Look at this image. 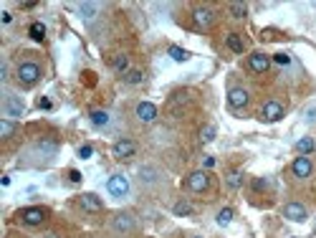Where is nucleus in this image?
I'll list each match as a JSON object with an SVG mask.
<instances>
[{
    "label": "nucleus",
    "mask_w": 316,
    "mask_h": 238,
    "mask_svg": "<svg viewBox=\"0 0 316 238\" xmlns=\"http://www.w3.org/2000/svg\"><path fill=\"white\" fill-rule=\"evenodd\" d=\"M0 20H3V23H10V20H13V15H10L8 10H3V15H0Z\"/></svg>",
    "instance_id": "obj_35"
},
{
    "label": "nucleus",
    "mask_w": 316,
    "mask_h": 238,
    "mask_svg": "<svg viewBox=\"0 0 316 238\" xmlns=\"http://www.w3.org/2000/svg\"><path fill=\"white\" fill-rule=\"evenodd\" d=\"M200 140H202V142H213V140H215V127H213V124L202 127V132H200Z\"/></svg>",
    "instance_id": "obj_27"
},
{
    "label": "nucleus",
    "mask_w": 316,
    "mask_h": 238,
    "mask_svg": "<svg viewBox=\"0 0 316 238\" xmlns=\"http://www.w3.org/2000/svg\"><path fill=\"white\" fill-rule=\"evenodd\" d=\"M273 61H276L278 66H288V64H291V56H288V54H276Z\"/></svg>",
    "instance_id": "obj_29"
},
{
    "label": "nucleus",
    "mask_w": 316,
    "mask_h": 238,
    "mask_svg": "<svg viewBox=\"0 0 316 238\" xmlns=\"http://www.w3.org/2000/svg\"><path fill=\"white\" fill-rule=\"evenodd\" d=\"M38 109H51V99H38Z\"/></svg>",
    "instance_id": "obj_33"
},
{
    "label": "nucleus",
    "mask_w": 316,
    "mask_h": 238,
    "mask_svg": "<svg viewBox=\"0 0 316 238\" xmlns=\"http://www.w3.org/2000/svg\"><path fill=\"white\" fill-rule=\"evenodd\" d=\"M167 54H170L177 64H182V61H188V59H190V54L185 51V48H180V46H170V51H167Z\"/></svg>",
    "instance_id": "obj_21"
},
{
    "label": "nucleus",
    "mask_w": 316,
    "mask_h": 238,
    "mask_svg": "<svg viewBox=\"0 0 316 238\" xmlns=\"http://www.w3.org/2000/svg\"><path fill=\"white\" fill-rule=\"evenodd\" d=\"M291 172H294L299 180H306V177L314 172V165H311V160L306 157V155H301V157L294 160V165H291Z\"/></svg>",
    "instance_id": "obj_8"
},
{
    "label": "nucleus",
    "mask_w": 316,
    "mask_h": 238,
    "mask_svg": "<svg viewBox=\"0 0 316 238\" xmlns=\"http://www.w3.org/2000/svg\"><path fill=\"white\" fill-rule=\"evenodd\" d=\"M281 117H283V107H281L278 101L271 99V101H266V104L260 107V119H263V122L271 124V122H278Z\"/></svg>",
    "instance_id": "obj_4"
},
{
    "label": "nucleus",
    "mask_w": 316,
    "mask_h": 238,
    "mask_svg": "<svg viewBox=\"0 0 316 238\" xmlns=\"http://www.w3.org/2000/svg\"><path fill=\"white\" fill-rule=\"evenodd\" d=\"M185 185H188V190H192V193H202V190L210 188V175H207L205 170H197V172L188 175Z\"/></svg>",
    "instance_id": "obj_3"
},
{
    "label": "nucleus",
    "mask_w": 316,
    "mask_h": 238,
    "mask_svg": "<svg viewBox=\"0 0 316 238\" xmlns=\"http://www.w3.org/2000/svg\"><path fill=\"white\" fill-rule=\"evenodd\" d=\"M230 15H233V18H246V15H248V5L233 3V5H230Z\"/></svg>",
    "instance_id": "obj_22"
},
{
    "label": "nucleus",
    "mask_w": 316,
    "mask_h": 238,
    "mask_svg": "<svg viewBox=\"0 0 316 238\" xmlns=\"http://www.w3.org/2000/svg\"><path fill=\"white\" fill-rule=\"evenodd\" d=\"M89 119H91L94 127H107V124H109V114H107L104 109H94V112L89 114Z\"/></svg>",
    "instance_id": "obj_17"
},
{
    "label": "nucleus",
    "mask_w": 316,
    "mask_h": 238,
    "mask_svg": "<svg viewBox=\"0 0 316 238\" xmlns=\"http://www.w3.org/2000/svg\"><path fill=\"white\" fill-rule=\"evenodd\" d=\"M241 185H243V172H241V170L228 172V188H230V190H238Z\"/></svg>",
    "instance_id": "obj_18"
},
{
    "label": "nucleus",
    "mask_w": 316,
    "mask_h": 238,
    "mask_svg": "<svg viewBox=\"0 0 316 238\" xmlns=\"http://www.w3.org/2000/svg\"><path fill=\"white\" fill-rule=\"evenodd\" d=\"M112 64H114V69H117V71H122V74H126V69H129V59H126L124 54L114 56V61H112Z\"/></svg>",
    "instance_id": "obj_24"
},
{
    "label": "nucleus",
    "mask_w": 316,
    "mask_h": 238,
    "mask_svg": "<svg viewBox=\"0 0 316 238\" xmlns=\"http://www.w3.org/2000/svg\"><path fill=\"white\" fill-rule=\"evenodd\" d=\"M296 150H299L301 155H309V152H314V140H311V137H301V140L296 142Z\"/></svg>",
    "instance_id": "obj_20"
},
{
    "label": "nucleus",
    "mask_w": 316,
    "mask_h": 238,
    "mask_svg": "<svg viewBox=\"0 0 316 238\" xmlns=\"http://www.w3.org/2000/svg\"><path fill=\"white\" fill-rule=\"evenodd\" d=\"M202 167H215V157H202Z\"/></svg>",
    "instance_id": "obj_34"
},
{
    "label": "nucleus",
    "mask_w": 316,
    "mask_h": 238,
    "mask_svg": "<svg viewBox=\"0 0 316 238\" xmlns=\"http://www.w3.org/2000/svg\"><path fill=\"white\" fill-rule=\"evenodd\" d=\"M5 114L8 117H20L23 114V101L18 96H8L5 99Z\"/></svg>",
    "instance_id": "obj_15"
},
{
    "label": "nucleus",
    "mask_w": 316,
    "mask_h": 238,
    "mask_svg": "<svg viewBox=\"0 0 316 238\" xmlns=\"http://www.w3.org/2000/svg\"><path fill=\"white\" fill-rule=\"evenodd\" d=\"M81 208L89 210V213H99V210H101V200H99L94 193H84V195H81Z\"/></svg>",
    "instance_id": "obj_14"
},
{
    "label": "nucleus",
    "mask_w": 316,
    "mask_h": 238,
    "mask_svg": "<svg viewBox=\"0 0 316 238\" xmlns=\"http://www.w3.org/2000/svg\"><path fill=\"white\" fill-rule=\"evenodd\" d=\"M134 152H137V145L131 142V140H119L114 147H112V155L117 160H129L134 157Z\"/></svg>",
    "instance_id": "obj_9"
},
{
    "label": "nucleus",
    "mask_w": 316,
    "mask_h": 238,
    "mask_svg": "<svg viewBox=\"0 0 316 238\" xmlns=\"http://www.w3.org/2000/svg\"><path fill=\"white\" fill-rule=\"evenodd\" d=\"M248 101H251V94H248V89H241V86H235V89H230V91H228V104H230L233 109H243Z\"/></svg>",
    "instance_id": "obj_6"
},
{
    "label": "nucleus",
    "mask_w": 316,
    "mask_h": 238,
    "mask_svg": "<svg viewBox=\"0 0 316 238\" xmlns=\"http://www.w3.org/2000/svg\"><path fill=\"white\" fill-rule=\"evenodd\" d=\"M91 155H94V147H91V145H84V147L78 150V157L81 160H89Z\"/></svg>",
    "instance_id": "obj_31"
},
{
    "label": "nucleus",
    "mask_w": 316,
    "mask_h": 238,
    "mask_svg": "<svg viewBox=\"0 0 316 238\" xmlns=\"http://www.w3.org/2000/svg\"><path fill=\"white\" fill-rule=\"evenodd\" d=\"M107 190H109L114 198H124L126 193H129V180H126L124 175H112L109 182H107Z\"/></svg>",
    "instance_id": "obj_5"
},
{
    "label": "nucleus",
    "mask_w": 316,
    "mask_h": 238,
    "mask_svg": "<svg viewBox=\"0 0 316 238\" xmlns=\"http://www.w3.org/2000/svg\"><path fill=\"white\" fill-rule=\"evenodd\" d=\"M195 238H200V236H195Z\"/></svg>",
    "instance_id": "obj_38"
},
{
    "label": "nucleus",
    "mask_w": 316,
    "mask_h": 238,
    "mask_svg": "<svg viewBox=\"0 0 316 238\" xmlns=\"http://www.w3.org/2000/svg\"><path fill=\"white\" fill-rule=\"evenodd\" d=\"M137 119L144 122V124L154 122V119H157V107H154L152 101H139V104H137Z\"/></svg>",
    "instance_id": "obj_10"
},
{
    "label": "nucleus",
    "mask_w": 316,
    "mask_h": 238,
    "mask_svg": "<svg viewBox=\"0 0 316 238\" xmlns=\"http://www.w3.org/2000/svg\"><path fill=\"white\" fill-rule=\"evenodd\" d=\"M81 13H84L86 18H91V15L96 13V5H94V3H84V5H81Z\"/></svg>",
    "instance_id": "obj_30"
},
{
    "label": "nucleus",
    "mask_w": 316,
    "mask_h": 238,
    "mask_svg": "<svg viewBox=\"0 0 316 238\" xmlns=\"http://www.w3.org/2000/svg\"><path fill=\"white\" fill-rule=\"evenodd\" d=\"M68 180L71 182H81V172L78 170H68Z\"/></svg>",
    "instance_id": "obj_32"
},
{
    "label": "nucleus",
    "mask_w": 316,
    "mask_h": 238,
    "mask_svg": "<svg viewBox=\"0 0 316 238\" xmlns=\"http://www.w3.org/2000/svg\"><path fill=\"white\" fill-rule=\"evenodd\" d=\"M230 221H233V208H223L218 213V226H228Z\"/></svg>",
    "instance_id": "obj_26"
},
{
    "label": "nucleus",
    "mask_w": 316,
    "mask_h": 238,
    "mask_svg": "<svg viewBox=\"0 0 316 238\" xmlns=\"http://www.w3.org/2000/svg\"><path fill=\"white\" fill-rule=\"evenodd\" d=\"M134 226H137V221H134L131 213H117V216L112 218V228H114V233H119V236L131 233Z\"/></svg>",
    "instance_id": "obj_2"
},
{
    "label": "nucleus",
    "mask_w": 316,
    "mask_h": 238,
    "mask_svg": "<svg viewBox=\"0 0 316 238\" xmlns=\"http://www.w3.org/2000/svg\"><path fill=\"white\" fill-rule=\"evenodd\" d=\"M46 210L43 208H25V210H20V221L25 223V226H41L43 221H46Z\"/></svg>",
    "instance_id": "obj_7"
},
{
    "label": "nucleus",
    "mask_w": 316,
    "mask_h": 238,
    "mask_svg": "<svg viewBox=\"0 0 316 238\" xmlns=\"http://www.w3.org/2000/svg\"><path fill=\"white\" fill-rule=\"evenodd\" d=\"M15 132V124L10 119H0V137H10Z\"/></svg>",
    "instance_id": "obj_25"
},
{
    "label": "nucleus",
    "mask_w": 316,
    "mask_h": 238,
    "mask_svg": "<svg viewBox=\"0 0 316 238\" xmlns=\"http://www.w3.org/2000/svg\"><path fill=\"white\" fill-rule=\"evenodd\" d=\"M266 185H268V182H266V180H255V190H263V188H266Z\"/></svg>",
    "instance_id": "obj_36"
},
{
    "label": "nucleus",
    "mask_w": 316,
    "mask_h": 238,
    "mask_svg": "<svg viewBox=\"0 0 316 238\" xmlns=\"http://www.w3.org/2000/svg\"><path fill=\"white\" fill-rule=\"evenodd\" d=\"M142 79H144L142 71H129L126 74V84H142Z\"/></svg>",
    "instance_id": "obj_28"
},
{
    "label": "nucleus",
    "mask_w": 316,
    "mask_h": 238,
    "mask_svg": "<svg viewBox=\"0 0 316 238\" xmlns=\"http://www.w3.org/2000/svg\"><path fill=\"white\" fill-rule=\"evenodd\" d=\"M225 43H228V48L233 51V54H243V38L238 36V33H228V38H225Z\"/></svg>",
    "instance_id": "obj_16"
},
{
    "label": "nucleus",
    "mask_w": 316,
    "mask_h": 238,
    "mask_svg": "<svg viewBox=\"0 0 316 238\" xmlns=\"http://www.w3.org/2000/svg\"><path fill=\"white\" fill-rule=\"evenodd\" d=\"M172 210H175V216H190L192 213V205H190L188 200H177Z\"/></svg>",
    "instance_id": "obj_23"
},
{
    "label": "nucleus",
    "mask_w": 316,
    "mask_h": 238,
    "mask_svg": "<svg viewBox=\"0 0 316 238\" xmlns=\"http://www.w3.org/2000/svg\"><path fill=\"white\" fill-rule=\"evenodd\" d=\"M15 76H18V81H20V84H25V86H33L36 81L41 79V66H38V64H33V61H25V64H20V66H18Z\"/></svg>",
    "instance_id": "obj_1"
},
{
    "label": "nucleus",
    "mask_w": 316,
    "mask_h": 238,
    "mask_svg": "<svg viewBox=\"0 0 316 238\" xmlns=\"http://www.w3.org/2000/svg\"><path fill=\"white\" fill-rule=\"evenodd\" d=\"M283 216H286L288 221H294V223H304V221H306V208H304L301 203H288V205L283 208Z\"/></svg>",
    "instance_id": "obj_11"
},
{
    "label": "nucleus",
    "mask_w": 316,
    "mask_h": 238,
    "mask_svg": "<svg viewBox=\"0 0 316 238\" xmlns=\"http://www.w3.org/2000/svg\"><path fill=\"white\" fill-rule=\"evenodd\" d=\"M28 33H31L33 41H43V38H46V25H43V23H33V25L28 28Z\"/></svg>",
    "instance_id": "obj_19"
},
{
    "label": "nucleus",
    "mask_w": 316,
    "mask_h": 238,
    "mask_svg": "<svg viewBox=\"0 0 316 238\" xmlns=\"http://www.w3.org/2000/svg\"><path fill=\"white\" fill-rule=\"evenodd\" d=\"M192 18H195V23H197L200 28H207V25H213V20H215V15H213L210 8H195Z\"/></svg>",
    "instance_id": "obj_13"
},
{
    "label": "nucleus",
    "mask_w": 316,
    "mask_h": 238,
    "mask_svg": "<svg viewBox=\"0 0 316 238\" xmlns=\"http://www.w3.org/2000/svg\"><path fill=\"white\" fill-rule=\"evenodd\" d=\"M248 66H251V71H255V74H266V71H268V66H271V59H268L266 54L255 51L251 59H248Z\"/></svg>",
    "instance_id": "obj_12"
},
{
    "label": "nucleus",
    "mask_w": 316,
    "mask_h": 238,
    "mask_svg": "<svg viewBox=\"0 0 316 238\" xmlns=\"http://www.w3.org/2000/svg\"><path fill=\"white\" fill-rule=\"evenodd\" d=\"M306 119H309V122H316V109H311V112H306Z\"/></svg>",
    "instance_id": "obj_37"
}]
</instances>
